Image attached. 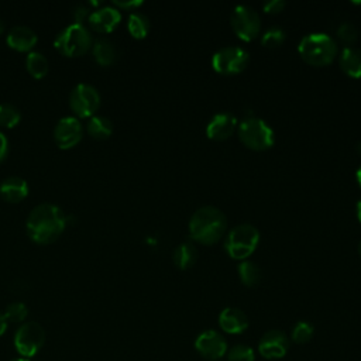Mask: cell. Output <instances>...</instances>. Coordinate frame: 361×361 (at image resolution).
Returning <instances> with one entry per match:
<instances>
[{
	"instance_id": "e575fe53",
	"label": "cell",
	"mask_w": 361,
	"mask_h": 361,
	"mask_svg": "<svg viewBox=\"0 0 361 361\" xmlns=\"http://www.w3.org/2000/svg\"><path fill=\"white\" fill-rule=\"evenodd\" d=\"M7 154H8V140L0 131V162L7 157Z\"/></svg>"
},
{
	"instance_id": "5bb4252c",
	"label": "cell",
	"mask_w": 361,
	"mask_h": 361,
	"mask_svg": "<svg viewBox=\"0 0 361 361\" xmlns=\"http://www.w3.org/2000/svg\"><path fill=\"white\" fill-rule=\"evenodd\" d=\"M237 118L228 111L216 113L206 126V134L212 140H226L237 128Z\"/></svg>"
},
{
	"instance_id": "1f68e13d",
	"label": "cell",
	"mask_w": 361,
	"mask_h": 361,
	"mask_svg": "<svg viewBox=\"0 0 361 361\" xmlns=\"http://www.w3.org/2000/svg\"><path fill=\"white\" fill-rule=\"evenodd\" d=\"M286 3L283 0H269L267 3H264L262 8L265 13H279L285 8Z\"/></svg>"
},
{
	"instance_id": "d590c367",
	"label": "cell",
	"mask_w": 361,
	"mask_h": 361,
	"mask_svg": "<svg viewBox=\"0 0 361 361\" xmlns=\"http://www.w3.org/2000/svg\"><path fill=\"white\" fill-rule=\"evenodd\" d=\"M7 323H8V322L6 320L4 313L0 312V336L4 334V331H6V329H7Z\"/></svg>"
},
{
	"instance_id": "d6a6232c",
	"label": "cell",
	"mask_w": 361,
	"mask_h": 361,
	"mask_svg": "<svg viewBox=\"0 0 361 361\" xmlns=\"http://www.w3.org/2000/svg\"><path fill=\"white\" fill-rule=\"evenodd\" d=\"M87 13H89V10H87L86 6H83V4H76L75 8H73V18H75V23H82L83 17L87 16Z\"/></svg>"
},
{
	"instance_id": "f546056e",
	"label": "cell",
	"mask_w": 361,
	"mask_h": 361,
	"mask_svg": "<svg viewBox=\"0 0 361 361\" xmlns=\"http://www.w3.org/2000/svg\"><path fill=\"white\" fill-rule=\"evenodd\" d=\"M227 358L228 361H254V351L247 344H237L231 347Z\"/></svg>"
},
{
	"instance_id": "d6986e66",
	"label": "cell",
	"mask_w": 361,
	"mask_h": 361,
	"mask_svg": "<svg viewBox=\"0 0 361 361\" xmlns=\"http://www.w3.org/2000/svg\"><path fill=\"white\" fill-rule=\"evenodd\" d=\"M340 68L351 78H361V49L357 47H345L338 56Z\"/></svg>"
},
{
	"instance_id": "8fae6325",
	"label": "cell",
	"mask_w": 361,
	"mask_h": 361,
	"mask_svg": "<svg viewBox=\"0 0 361 361\" xmlns=\"http://www.w3.org/2000/svg\"><path fill=\"white\" fill-rule=\"evenodd\" d=\"M82 134H83L82 123L75 116H65L59 118L54 128V138L56 144L63 149L72 148L73 145H76L80 141Z\"/></svg>"
},
{
	"instance_id": "836d02e7",
	"label": "cell",
	"mask_w": 361,
	"mask_h": 361,
	"mask_svg": "<svg viewBox=\"0 0 361 361\" xmlns=\"http://www.w3.org/2000/svg\"><path fill=\"white\" fill-rule=\"evenodd\" d=\"M114 4L121 7V8H135L142 4L141 0H114Z\"/></svg>"
},
{
	"instance_id": "4dcf8cb0",
	"label": "cell",
	"mask_w": 361,
	"mask_h": 361,
	"mask_svg": "<svg viewBox=\"0 0 361 361\" xmlns=\"http://www.w3.org/2000/svg\"><path fill=\"white\" fill-rule=\"evenodd\" d=\"M337 35H338V38H340L341 41L351 44V42H354V41L357 39V37H358V30H357V27H355L353 23L345 21V23H341V24L337 27Z\"/></svg>"
},
{
	"instance_id": "9c48e42d",
	"label": "cell",
	"mask_w": 361,
	"mask_h": 361,
	"mask_svg": "<svg viewBox=\"0 0 361 361\" xmlns=\"http://www.w3.org/2000/svg\"><path fill=\"white\" fill-rule=\"evenodd\" d=\"M44 343H45V331L42 326L37 322L23 323L14 334L16 350L24 358H30L35 355L39 351V348L44 345Z\"/></svg>"
},
{
	"instance_id": "4316f807",
	"label": "cell",
	"mask_w": 361,
	"mask_h": 361,
	"mask_svg": "<svg viewBox=\"0 0 361 361\" xmlns=\"http://www.w3.org/2000/svg\"><path fill=\"white\" fill-rule=\"evenodd\" d=\"M285 41V31L278 27V25H271L268 27L262 37H261V42L264 47H269V48H274V47H279L282 42Z\"/></svg>"
},
{
	"instance_id": "83f0119b",
	"label": "cell",
	"mask_w": 361,
	"mask_h": 361,
	"mask_svg": "<svg viewBox=\"0 0 361 361\" xmlns=\"http://www.w3.org/2000/svg\"><path fill=\"white\" fill-rule=\"evenodd\" d=\"M3 313H4L7 322L20 323V322H24L25 317L28 316V307L23 302H13V303L7 305V307Z\"/></svg>"
},
{
	"instance_id": "7402d4cb",
	"label": "cell",
	"mask_w": 361,
	"mask_h": 361,
	"mask_svg": "<svg viewBox=\"0 0 361 361\" xmlns=\"http://www.w3.org/2000/svg\"><path fill=\"white\" fill-rule=\"evenodd\" d=\"M86 128L89 131V134L94 138H107L111 131H113V123L109 117L106 116H102V114H93L87 124H86Z\"/></svg>"
},
{
	"instance_id": "f1b7e54d",
	"label": "cell",
	"mask_w": 361,
	"mask_h": 361,
	"mask_svg": "<svg viewBox=\"0 0 361 361\" xmlns=\"http://www.w3.org/2000/svg\"><path fill=\"white\" fill-rule=\"evenodd\" d=\"M313 336V326L307 322H298L292 329V340L298 344L307 343Z\"/></svg>"
},
{
	"instance_id": "30bf717a",
	"label": "cell",
	"mask_w": 361,
	"mask_h": 361,
	"mask_svg": "<svg viewBox=\"0 0 361 361\" xmlns=\"http://www.w3.org/2000/svg\"><path fill=\"white\" fill-rule=\"evenodd\" d=\"M230 23L238 38L244 41L254 39L261 32V17L247 4H238L233 8Z\"/></svg>"
},
{
	"instance_id": "9a60e30c",
	"label": "cell",
	"mask_w": 361,
	"mask_h": 361,
	"mask_svg": "<svg viewBox=\"0 0 361 361\" xmlns=\"http://www.w3.org/2000/svg\"><path fill=\"white\" fill-rule=\"evenodd\" d=\"M87 20H89L92 28H94L96 31L109 32L118 25L120 20H121V13L118 11V8H116L113 6H104V7L93 10L87 16Z\"/></svg>"
},
{
	"instance_id": "60d3db41",
	"label": "cell",
	"mask_w": 361,
	"mask_h": 361,
	"mask_svg": "<svg viewBox=\"0 0 361 361\" xmlns=\"http://www.w3.org/2000/svg\"><path fill=\"white\" fill-rule=\"evenodd\" d=\"M13 361H30L28 358H24V357H21V358H16V360H13Z\"/></svg>"
},
{
	"instance_id": "7c38bea8",
	"label": "cell",
	"mask_w": 361,
	"mask_h": 361,
	"mask_svg": "<svg viewBox=\"0 0 361 361\" xmlns=\"http://www.w3.org/2000/svg\"><path fill=\"white\" fill-rule=\"evenodd\" d=\"M195 348L207 360H220L227 353V343L221 334L214 330L200 333L195 341Z\"/></svg>"
},
{
	"instance_id": "d4e9b609",
	"label": "cell",
	"mask_w": 361,
	"mask_h": 361,
	"mask_svg": "<svg viewBox=\"0 0 361 361\" xmlns=\"http://www.w3.org/2000/svg\"><path fill=\"white\" fill-rule=\"evenodd\" d=\"M238 276L247 286H254L261 279V269L252 261H241L238 264Z\"/></svg>"
},
{
	"instance_id": "7a4b0ae2",
	"label": "cell",
	"mask_w": 361,
	"mask_h": 361,
	"mask_svg": "<svg viewBox=\"0 0 361 361\" xmlns=\"http://www.w3.org/2000/svg\"><path fill=\"white\" fill-rule=\"evenodd\" d=\"M227 219L216 206L199 207L189 220V234L192 240L202 244H214L226 233Z\"/></svg>"
},
{
	"instance_id": "277c9868",
	"label": "cell",
	"mask_w": 361,
	"mask_h": 361,
	"mask_svg": "<svg viewBox=\"0 0 361 361\" xmlns=\"http://www.w3.org/2000/svg\"><path fill=\"white\" fill-rule=\"evenodd\" d=\"M237 133L243 144L255 151L268 149L275 142L272 127L265 120L255 116H247L237 126Z\"/></svg>"
},
{
	"instance_id": "74e56055",
	"label": "cell",
	"mask_w": 361,
	"mask_h": 361,
	"mask_svg": "<svg viewBox=\"0 0 361 361\" xmlns=\"http://www.w3.org/2000/svg\"><path fill=\"white\" fill-rule=\"evenodd\" d=\"M357 217H358V220H360V223H361V199H360L358 203H357Z\"/></svg>"
},
{
	"instance_id": "8992f818",
	"label": "cell",
	"mask_w": 361,
	"mask_h": 361,
	"mask_svg": "<svg viewBox=\"0 0 361 361\" xmlns=\"http://www.w3.org/2000/svg\"><path fill=\"white\" fill-rule=\"evenodd\" d=\"M258 241L259 233L257 227L250 223H243L237 224L227 233L224 238V248L231 258L245 259L254 252Z\"/></svg>"
},
{
	"instance_id": "484cf974",
	"label": "cell",
	"mask_w": 361,
	"mask_h": 361,
	"mask_svg": "<svg viewBox=\"0 0 361 361\" xmlns=\"http://www.w3.org/2000/svg\"><path fill=\"white\" fill-rule=\"evenodd\" d=\"M21 118L20 110L11 103H0V124L4 127H14Z\"/></svg>"
},
{
	"instance_id": "52a82bcc",
	"label": "cell",
	"mask_w": 361,
	"mask_h": 361,
	"mask_svg": "<svg viewBox=\"0 0 361 361\" xmlns=\"http://www.w3.org/2000/svg\"><path fill=\"white\" fill-rule=\"evenodd\" d=\"M250 54L237 45H228L217 49L212 56V66L223 75H234L247 68Z\"/></svg>"
},
{
	"instance_id": "ac0fdd59",
	"label": "cell",
	"mask_w": 361,
	"mask_h": 361,
	"mask_svg": "<svg viewBox=\"0 0 361 361\" xmlns=\"http://www.w3.org/2000/svg\"><path fill=\"white\" fill-rule=\"evenodd\" d=\"M28 182L17 175L7 176L0 183V196L7 202H20L28 195Z\"/></svg>"
},
{
	"instance_id": "4fadbf2b",
	"label": "cell",
	"mask_w": 361,
	"mask_h": 361,
	"mask_svg": "<svg viewBox=\"0 0 361 361\" xmlns=\"http://www.w3.org/2000/svg\"><path fill=\"white\" fill-rule=\"evenodd\" d=\"M289 347L288 337L281 330H269L267 331L259 343H258V351L264 358L268 360H276L282 358Z\"/></svg>"
},
{
	"instance_id": "8d00e7d4",
	"label": "cell",
	"mask_w": 361,
	"mask_h": 361,
	"mask_svg": "<svg viewBox=\"0 0 361 361\" xmlns=\"http://www.w3.org/2000/svg\"><path fill=\"white\" fill-rule=\"evenodd\" d=\"M355 178H357V182H358L360 188H361V165H360V168H358L357 172H355Z\"/></svg>"
},
{
	"instance_id": "f35d334b",
	"label": "cell",
	"mask_w": 361,
	"mask_h": 361,
	"mask_svg": "<svg viewBox=\"0 0 361 361\" xmlns=\"http://www.w3.org/2000/svg\"><path fill=\"white\" fill-rule=\"evenodd\" d=\"M4 31V23L0 20V34Z\"/></svg>"
},
{
	"instance_id": "ab89813d",
	"label": "cell",
	"mask_w": 361,
	"mask_h": 361,
	"mask_svg": "<svg viewBox=\"0 0 361 361\" xmlns=\"http://www.w3.org/2000/svg\"><path fill=\"white\" fill-rule=\"evenodd\" d=\"M357 152L361 155V141L357 144Z\"/></svg>"
},
{
	"instance_id": "e0dca14e",
	"label": "cell",
	"mask_w": 361,
	"mask_h": 361,
	"mask_svg": "<svg viewBox=\"0 0 361 361\" xmlns=\"http://www.w3.org/2000/svg\"><path fill=\"white\" fill-rule=\"evenodd\" d=\"M219 324L223 331L238 334L248 327V319L243 310L237 307H226L219 314Z\"/></svg>"
},
{
	"instance_id": "2e32d148",
	"label": "cell",
	"mask_w": 361,
	"mask_h": 361,
	"mask_svg": "<svg viewBox=\"0 0 361 361\" xmlns=\"http://www.w3.org/2000/svg\"><path fill=\"white\" fill-rule=\"evenodd\" d=\"M6 39L7 44L17 51H28L37 44L38 37L31 27L25 24H17L8 30Z\"/></svg>"
},
{
	"instance_id": "3957f363",
	"label": "cell",
	"mask_w": 361,
	"mask_h": 361,
	"mask_svg": "<svg viewBox=\"0 0 361 361\" xmlns=\"http://www.w3.org/2000/svg\"><path fill=\"white\" fill-rule=\"evenodd\" d=\"M300 56L310 65H329L337 55V44L326 32H309L302 37L298 45Z\"/></svg>"
},
{
	"instance_id": "44dd1931",
	"label": "cell",
	"mask_w": 361,
	"mask_h": 361,
	"mask_svg": "<svg viewBox=\"0 0 361 361\" xmlns=\"http://www.w3.org/2000/svg\"><path fill=\"white\" fill-rule=\"evenodd\" d=\"M92 52L94 59L100 63V65H110L114 62L116 56H117V51L114 44L109 39V38H97L92 47Z\"/></svg>"
},
{
	"instance_id": "ba28073f",
	"label": "cell",
	"mask_w": 361,
	"mask_h": 361,
	"mask_svg": "<svg viewBox=\"0 0 361 361\" xmlns=\"http://www.w3.org/2000/svg\"><path fill=\"white\" fill-rule=\"evenodd\" d=\"M99 90L86 82L78 83L69 93V106L79 117H92L100 107Z\"/></svg>"
},
{
	"instance_id": "603a6c76",
	"label": "cell",
	"mask_w": 361,
	"mask_h": 361,
	"mask_svg": "<svg viewBox=\"0 0 361 361\" xmlns=\"http://www.w3.org/2000/svg\"><path fill=\"white\" fill-rule=\"evenodd\" d=\"M25 66L34 78H42L48 72V59L39 51H30L25 56Z\"/></svg>"
},
{
	"instance_id": "ffe728a7",
	"label": "cell",
	"mask_w": 361,
	"mask_h": 361,
	"mask_svg": "<svg viewBox=\"0 0 361 361\" xmlns=\"http://www.w3.org/2000/svg\"><path fill=\"white\" fill-rule=\"evenodd\" d=\"M172 259L173 264L180 268V269H186L190 268L196 259H197V250L196 245L192 241H183L180 243L172 254Z\"/></svg>"
},
{
	"instance_id": "cb8c5ba5",
	"label": "cell",
	"mask_w": 361,
	"mask_h": 361,
	"mask_svg": "<svg viewBox=\"0 0 361 361\" xmlns=\"http://www.w3.org/2000/svg\"><path fill=\"white\" fill-rule=\"evenodd\" d=\"M149 27H151L149 20L144 13L134 11L130 14L127 28L134 38H144L148 34Z\"/></svg>"
},
{
	"instance_id": "6da1fadb",
	"label": "cell",
	"mask_w": 361,
	"mask_h": 361,
	"mask_svg": "<svg viewBox=\"0 0 361 361\" xmlns=\"http://www.w3.org/2000/svg\"><path fill=\"white\" fill-rule=\"evenodd\" d=\"M66 226V214L61 207L52 203H39L28 214L25 221L27 234L39 244H48L56 240Z\"/></svg>"
},
{
	"instance_id": "5b68a950",
	"label": "cell",
	"mask_w": 361,
	"mask_h": 361,
	"mask_svg": "<svg viewBox=\"0 0 361 361\" xmlns=\"http://www.w3.org/2000/svg\"><path fill=\"white\" fill-rule=\"evenodd\" d=\"M92 45L89 28L82 23H71L62 28L54 39V47L66 56H78L85 54Z\"/></svg>"
},
{
	"instance_id": "b9f144b4",
	"label": "cell",
	"mask_w": 361,
	"mask_h": 361,
	"mask_svg": "<svg viewBox=\"0 0 361 361\" xmlns=\"http://www.w3.org/2000/svg\"><path fill=\"white\" fill-rule=\"evenodd\" d=\"M358 252H360V255H361V240H360V243H358Z\"/></svg>"
}]
</instances>
